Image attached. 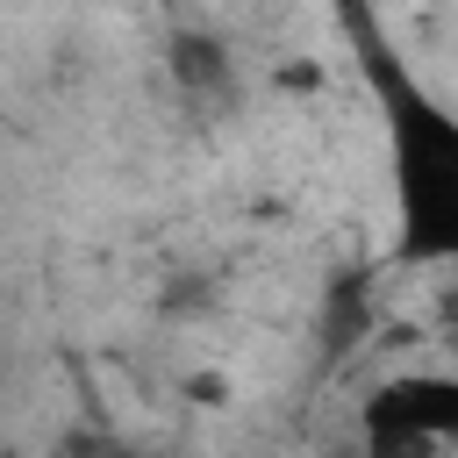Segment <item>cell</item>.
<instances>
[{
  "instance_id": "1",
  "label": "cell",
  "mask_w": 458,
  "mask_h": 458,
  "mask_svg": "<svg viewBox=\"0 0 458 458\" xmlns=\"http://www.w3.org/2000/svg\"><path fill=\"white\" fill-rule=\"evenodd\" d=\"M344 36L358 43V72H365L379 129H386L394 258L401 265H458V114L386 50V36L365 7H344Z\"/></svg>"
},
{
  "instance_id": "2",
  "label": "cell",
  "mask_w": 458,
  "mask_h": 458,
  "mask_svg": "<svg viewBox=\"0 0 458 458\" xmlns=\"http://www.w3.org/2000/svg\"><path fill=\"white\" fill-rule=\"evenodd\" d=\"M358 422H365V437L444 444V437H458V379L451 372H394L365 394Z\"/></svg>"
},
{
  "instance_id": "3",
  "label": "cell",
  "mask_w": 458,
  "mask_h": 458,
  "mask_svg": "<svg viewBox=\"0 0 458 458\" xmlns=\"http://www.w3.org/2000/svg\"><path fill=\"white\" fill-rule=\"evenodd\" d=\"M165 57H172V79H179L186 93H229V86H236L229 50H222L215 36H200V29H179V36L165 43Z\"/></svg>"
}]
</instances>
